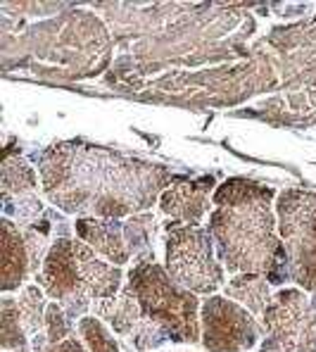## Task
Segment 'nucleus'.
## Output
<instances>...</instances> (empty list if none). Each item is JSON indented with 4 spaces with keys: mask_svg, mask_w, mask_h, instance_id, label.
<instances>
[{
    "mask_svg": "<svg viewBox=\"0 0 316 352\" xmlns=\"http://www.w3.org/2000/svg\"><path fill=\"white\" fill-rule=\"evenodd\" d=\"M48 203L67 214L126 219L148 212L172 186L169 167L119 150L60 141L34 155Z\"/></svg>",
    "mask_w": 316,
    "mask_h": 352,
    "instance_id": "1",
    "label": "nucleus"
},
{
    "mask_svg": "<svg viewBox=\"0 0 316 352\" xmlns=\"http://www.w3.org/2000/svg\"><path fill=\"white\" fill-rule=\"evenodd\" d=\"M273 200L276 190L271 186L245 176L226 179L212 195L210 234L231 274H262L271 286H281L290 278Z\"/></svg>",
    "mask_w": 316,
    "mask_h": 352,
    "instance_id": "2",
    "label": "nucleus"
},
{
    "mask_svg": "<svg viewBox=\"0 0 316 352\" xmlns=\"http://www.w3.org/2000/svg\"><path fill=\"white\" fill-rule=\"evenodd\" d=\"M126 283L136 293L145 317L162 326L172 336V343L193 345L202 340L200 300L195 293L181 288L162 264L155 260L133 262Z\"/></svg>",
    "mask_w": 316,
    "mask_h": 352,
    "instance_id": "3",
    "label": "nucleus"
},
{
    "mask_svg": "<svg viewBox=\"0 0 316 352\" xmlns=\"http://www.w3.org/2000/svg\"><path fill=\"white\" fill-rule=\"evenodd\" d=\"M164 269L181 288L195 295H214L224 286V269L214 255L210 229L200 224H167Z\"/></svg>",
    "mask_w": 316,
    "mask_h": 352,
    "instance_id": "4",
    "label": "nucleus"
},
{
    "mask_svg": "<svg viewBox=\"0 0 316 352\" xmlns=\"http://www.w3.org/2000/svg\"><path fill=\"white\" fill-rule=\"evenodd\" d=\"M276 217L288 257V278L316 295V193L304 188L281 190Z\"/></svg>",
    "mask_w": 316,
    "mask_h": 352,
    "instance_id": "5",
    "label": "nucleus"
},
{
    "mask_svg": "<svg viewBox=\"0 0 316 352\" xmlns=\"http://www.w3.org/2000/svg\"><path fill=\"white\" fill-rule=\"evenodd\" d=\"M262 329L286 352H316V295L297 288L273 293L262 314Z\"/></svg>",
    "mask_w": 316,
    "mask_h": 352,
    "instance_id": "6",
    "label": "nucleus"
},
{
    "mask_svg": "<svg viewBox=\"0 0 316 352\" xmlns=\"http://www.w3.org/2000/svg\"><path fill=\"white\" fill-rule=\"evenodd\" d=\"M36 283L45 291L53 302H60L71 322L86 317L93 307V298L81 278L79 264L74 255V238L69 236V224L62 226V234L55 238L43 267L36 274Z\"/></svg>",
    "mask_w": 316,
    "mask_h": 352,
    "instance_id": "7",
    "label": "nucleus"
},
{
    "mask_svg": "<svg viewBox=\"0 0 316 352\" xmlns=\"http://www.w3.org/2000/svg\"><path fill=\"white\" fill-rule=\"evenodd\" d=\"M200 329L207 352H247L259 340L252 312L226 295H210L202 302Z\"/></svg>",
    "mask_w": 316,
    "mask_h": 352,
    "instance_id": "8",
    "label": "nucleus"
},
{
    "mask_svg": "<svg viewBox=\"0 0 316 352\" xmlns=\"http://www.w3.org/2000/svg\"><path fill=\"white\" fill-rule=\"evenodd\" d=\"M214 176H200V179H185L174 176L172 186L159 195V210L162 214L172 217L174 224H200L202 217L210 212V193L214 188Z\"/></svg>",
    "mask_w": 316,
    "mask_h": 352,
    "instance_id": "9",
    "label": "nucleus"
},
{
    "mask_svg": "<svg viewBox=\"0 0 316 352\" xmlns=\"http://www.w3.org/2000/svg\"><path fill=\"white\" fill-rule=\"evenodd\" d=\"M79 241L91 245L98 255H102L110 264H126L131 260L126 241H124V221L122 219H98V217H79L74 224Z\"/></svg>",
    "mask_w": 316,
    "mask_h": 352,
    "instance_id": "10",
    "label": "nucleus"
},
{
    "mask_svg": "<svg viewBox=\"0 0 316 352\" xmlns=\"http://www.w3.org/2000/svg\"><path fill=\"white\" fill-rule=\"evenodd\" d=\"M74 255L76 264H79L81 278H84L88 293L93 300H107L117 298L122 291V269L117 264L98 260V252L91 245H86L84 241H74Z\"/></svg>",
    "mask_w": 316,
    "mask_h": 352,
    "instance_id": "11",
    "label": "nucleus"
},
{
    "mask_svg": "<svg viewBox=\"0 0 316 352\" xmlns=\"http://www.w3.org/2000/svg\"><path fill=\"white\" fill-rule=\"evenodd\" d=\"M0 226H3V281H0V288L3 293H12L19 291V286L31 276L29 250L22 229L10 217H3Z\"/></svg>",
    "mask_w": 316,
    "mask_h": 352,
    "instance_id": "12",
    "label": "nucleus"
},
{
    "mask_svg": "<svg viewBox=\"0 0 316 352\" xmlns=\"http://www.w3.org/2000/svg\"><path fill=\"white\" fill-rule=\"evenodd\" d=\"M91 309L95 312L98 319H102V322L110 326L117 336H122V338H126V336L136 329V324L143 319V307L128 283L119 291L117 298L93 300Z\"/></svg>",
    "mask_w": 316,
    "mask_h": 352,
    "instance_id": "13",
    "label": "nucleus"
},
{
    "mask_svg": "<svg viewBox=\"0 0 316 352\" xmlns=\"http://www.w3.org/2000/svg\"><path fill=\"white\" fill-rule=\"evenodd\" d=\"M224 295L231 300H236L238 305H242L245 309H250L252 314L262 317L267 305L271 302V283L262 274H236L229 283L224 286Z\"/></svg>",
    "mask_w": 316,
    "mask_h": 352,
    "instance_id": "14",
    "label": "nucleus"
},
{
    "mask_svg": "<svg viewBox=\"0 0 316 352\" xmlns=\"http://www.w3.org/2000/svg\"><path fill=\"white\" fill-rule=\"evenodd\" d=\"M157 236V219L150 212L131 214L124 219V241L133 260H155L153 241Z\"/></svg>",
    "mask_w": 316,
    "mask_h": 352,
    "instance_id": "15",
    "label": "nucleus"
},
{
    "mask_svg": "<svg viewBox=\"0 0 316 352\" xmlns=\"http://www.w3.org/2000/svg\"><path fill=\"white\" fill-rule=\"evenodd\" d=\"M36 188H38V176H36L34 167L27 160L8 150L3 160V195L17 198V195L36 193Z\"/></svg>",
    "mask_w": 316,
    "mask_h": 352,
    "instance_id": "16",
    "label": "nucleus"
},
{
    "mask_svg": "<svg viewBox=\"0 0 316 352\" xmlns=\"http://www.w3.org/2000/svg\"><path fill=\"white\" fill-rule=\"evenodd\" d=\"M0 348L3 352L31 348L27 329L22 324V314H19V305L14 298H3L0 302Z\"/></svg>",
    "mask_w": 316,
    "mask_h": 352,
    "instance_id": "17",
    "label": "nucleus"
},
{
    "mask_svg": "<svg viewBox=\"0 0 316 352\" xmlns=\"http://www.w3.org/2000/svg\"><path fill=\"white\" fill-rule=\"evenodd\" d=\"M53 221H58V214H53V212H45L38 221H34L31 226H24V229H22L24 241H27V250H29L31 276H34V278H36V274L41 272L45 255H48L50 245H53V241H50V226H53Z\"/></svg>",
    "mask_w": 316,
    "mask_h": 352,
    "instance_id": "18",
    "label": "nucleus"
},
{
    "mask_svg": "<svg viewBox=\"0 0 316 352\" xmlns=\"http://www.w3.org/2000/svg\"><path fill=\"white\" fill-rule=\"evenodd\" d=\"M17 305L29 340L38 333H45V309H48V302H45L43 288L38 283L36 286H24L17 298Z\"/></svg>",
    "mask_w": 316,
    "mask_h": 352,
    "instance_id": "19",
    "label": "nucleus"
},
{
    "mask_svg": "<svg viewBox=\"0 0 316 352\" xmlns=\"http://www.w3.org/2000/svg\"><path fill=\"white\" fill-rule=\"evenodd\" d=\"M3 210H5V217H12L14 224H17L19 229L31 226L34 221H38L41 217L45 214V207L36 193L17 195V198H8V195H3Z\"/></svg>",
    "mask_w": 316,
    "mask_h": 352,
    "instance_id": "20",
    "label": "nucleus"
},
{
    "mask_svg": "<svg viewBox=\"0 0 316 352\" xmlns=\"http://www.w3.org/2000/svg\"><path fill=\"white\" fill-rule=\"evenodd\" d=\"M79 336H81V340H84L88 352H119L115 336L105 329L102 319H98V317H81Z\"/></svg>",
    "mask_w": 316,
    "mask_h": 352,
    "instance_id": "21",
    "label": "nucleus"
},
{
    "mask_svg": "<svg viewBox=\"0 0 316 352\" xmlns=\"http://www.w3.org/2000/svg\"><path fill=\"white\" fill-rule=\"evenodd\" d=\"M71 326H74V322L65 312V307L60 302H48V309H45V336H48V343L55 345L60 340L69 338Z\"/></svg>",
    "mask_w": 316,
    "mask_h": 352,
    "instance_id": "22",
    "label": "nucleus"
},
{
    "mask_svg": "<svg viewBox=\"0 0 316 352\" xmlns=\"http://www.w3.org/2000/svg\"><path fill=\"white\" fill-rule=\"evenodd\" d=\"M43 352H88V350H86L84 340H79L74 333H71L69 338L60 340V343H55V345H48Z\"/></svg>",
    "mask_w": 316,
    "mask_h": 352,
    "instance_id": "23",
    "label": "nucleus"
},
{
    "mask_svg": "<svg viewBox=\"0 0 316 352\" xmlns=\"http://www.w3.org/2000/svg\"><path fill=\"white\" fill-rule=\"evenodd\" d=\"M259 352H286V350H283L281 345L276 343V340L267 338V340H264V343H262V350H259Z\"/></svg>",
    "mask_w": 316,
    "mask_h": 352,
    "instance_id": "24",
    "label": "nucleus"
},
{
    "mask_svg": "<svg viewBox=\"0 0 316 352\" xmlns=\"http://www.w3.org/2000/svg\"><path fill=\"white\" fill-rule=\"evenodd\" d=\"M10 352H34L31 348H19V350H10Z\"/></svg>",
    "mask_w": 316,
    "mask_h": 352,
    "instance_id": "25",
    "label": "nucleus"
}]
</instances>
